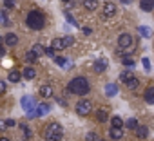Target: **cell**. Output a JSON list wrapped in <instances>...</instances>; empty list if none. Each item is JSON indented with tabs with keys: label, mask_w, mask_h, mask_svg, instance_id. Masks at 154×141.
Wrapping results in <instances>:
<instances>
[{
	"label": "cell",
	"mask_w": 154,
	"mask_h": 141,
	"mask_svg": "<svg viewBox=\"0 0 154 141\" xmlns=\"http://www.w3.org/2000/svg\"><path fill=\"white\" fill-rule=\"evenodd\" d=\"M67 91L72 92V94H76V96H84V94H87V92L91 91V85H89L87 78L76 76V78H72V80L67 83Z\"/></svg>",
	"instance_id": "6da1fadb"
},
{
	"label": "cell",
	"mask_w": 154,
	"mask_h": 141,
	"mask_svg": "<svg viewBox=\"0 0 154 141\" xmlns=\"http://www.w3.org/2000/svg\"><path fill=\"white\" fill-rule=\"evenodd\" d=\"M26 22H27V27H29V29L40 31V29H44V26H45V16H44V13H40L38 9H33V11H29Z\"/></svg>",
	"instance_id": "7a4b0ae2"
},
{
	"label": "cell",
	"mask_w": 154,
	"mask_h": 141,
	"mask_svg": "<svg viewBox=\"0 0 154 141\" xmlns=\"http://www.w3.org/2000/svg\"><path fill=\"white\" fill-rule=\"evenodd\" d=\"M44 137H45V141H62V137H63V128H62V125H60V123H51V125L45 128Z\"/></svg>",
	"instance_id": "3957f363"
},
{
	"label": "cell",
	"mask_w": 154,
	"mask_h": 141,
	"mask_svg": "<svg viewBox=\"0 0 154 141\" xmlns=\"http://www.w3.org/2000/svg\"><path fill=\"white\" fill-rule=\"evenodd\" d=\"M20 103H22V109L26 110V116H27V118H36V105H35L33 96H29V94L22 96Z\"/></svg>",
	"instance_id": "277c9868"
},
{
	"label": "cell",
	"mask_w": 154,
	"mask_h": 141,
	"mask_svg": "<svg viewBox=\"0 0 154 141\" xmlns=\"http://www.w3.org/2000/svg\"><path fill=\"white\" fill-rule=\"evenodd\" d=\"M76 112H78L80 116H89L93 112V103L89 100H82L76 103Z\"/></svg>",
	"instance_id": "5b68a950"
},
{
	"label": "cell",
	"mask_w": 154,
	"mask_h": 141,
	"mask_svg": "<svg viewBox=\"0 0 154 141\" xmlns=\"http://www.w3.org/2000/svg\"><path fill=\"white\" fill-rule=\"evenodd\" d=\"M132 44H134V40H132V36H131V34H127V33L120 34V38H118V47H120L122 51H123V49L132 47Z\"/></svg>",
	"instance_id": "8992f818"
},
{
	"label": "cell",
	"mask_w": 154,
	"mask_h": 141,
	"mask_svg": "<svg viewBox=\"0 0 154 141\" xmlns=\"http://www.w3.org/2000/svg\"><path fill=\"white\" fill-rule=\"evenodd\" d=\"M102 11H103V16H105V18H112V16L116 15V6L111 4V2H107V4L102 6Z\"/></svg>",
	"instance_id": "52a82bcc"
},
{
	"label": "cell",
	"mask_w": 154,
	"mask_h": 141,
	"mask_svg": "<svg viewBox=\"0 0 154 141\" xmlns=\"http://www.w3.org/2000/svg\"><path fill=\"white\" fill-rule=\"evenodd\" d=\"M4 44H6L8 47H15V45L18 44V36H17L15 33H8V34L4 36Z\"/></svg>",
	"instance_id": "ba28073f"
},
{
	"label": "cell",
	"mask_w": 154,
	"mask_h": 141,
	"mask_svg": "<svg viewBox=\"0 0 154 141\" xmlns=\"http://www.w3.org/2000/svg\"><path fill=\"white\" fill-rule=\"evenodd\" d=\"M109 136H111V139H122V137H123V130H122V127H111Z\"/></svg>",
	"instance_id": "9c48e42d"
},
{
	"label": "cell",
	"mask_w": 154,
	"mask_h": 141,
	"mask_svg": "<svg viewBox=\"0 0 154 141\" xmlns=\"http://www.w3.org/2000/svg\"><path fill=\"white\" fill-rule=\"evenodd\" d=\"M143 98H145V103H149V105H154V87H149V89H145V92H143Z\"/></svg>",
	"instance_id": "30bf717a"
},
{
	"label": "cell",
	"mask_w": 154,
	"mask_h": 141,
	"mask_svg": "<svg viewBox=\"0 0 154 141\" xmlns=\"http://www.w3.org/2000/svg\"><path fill=\"white\" fill-rule=\"evenodd\" d=\"M140 8H141L145 13L152 11V9H154V0H140Z\"/></svg>",
	"instance_id": "8fae6325"
},
{
	"label": "cell",
	"mask_w": 154,
	"mask_h": 141,
	"mask_svg": "<svg viewBox=\"0 0 154 141\" xmlns=\"http://www.w3.org/2000/svg\"><path fill=\"white\" fill-rule=\"evenodd\" d=\"M105 94H107L109 98L116 96V94H118V85H116V83H107V85H105Z\"/></svg>",
	"instance_id": "7c38bea8"
},
{
	"label": "cell",
	"mask_w": 154,
	"mask_h": 141,
	"mask_svg": "<svg viewBox=\"0 0 154 141\" xmlns=\"http://www.w3.org/2000/svg\"><path fill=\"white\" fill-rule=\"evenodd\" d=\"M105 69H107V60H105V58L94 62V73H103Z\"/></svg>",
	"instance_id": "4fadbf2b"
},
{
	"label": "cell",
	"mask_w": 154,
	"mask_h": 141,
	"mask_svg": "<svg viewBox=\"0 0 154 141\" xmlns=\"http://www.w3.org/2000/svg\"><path fill=\"white\" fill-rule=\"evenodd\" d=\"M22 76H24V74H20L18 70H9V74H8V82H11V83H18Z\"/></svg>",
	"instance_id": "5bb4252c"
},
{
	"label": "cell",
	"mask_w": 154,
	"mask_h": 141,
	"mask_svg": "<svg viewBox=\"0 0 154 141\" xmlns=\"http://www.w3.org/2000/svg\"><path fill=\"white\" fill-rule=\"evenodd\" d=\"M82 4L87 11H94L98 9V0H82Z\"/></svg>",
	"instance_id": "9a60e30c"
},
{
	"label": "cell",
	"mask_w": 154,
	"mask_h": 141,
	"mask_svg": "<svg viewBox=\"0 0 154 141\" xmlns=\"http://www.w3.org/2000/svg\"><path fill=\"white\" fill-rule=\"evenodd\" d=\"M47 112H49V105H47V103H42V105L36 107V118H42V116H45Z\"/></svg>",
	"instance_id": "2e32d148"
},
{
	"label": "cell",
	"mask_w": 154,
	"mask_h": 141,
	"mask_svg": "<svg viewBox=\"0 0 154 141\" xmlns=\"http://www.w3.org/2000/svg\"><path fill=\"white\" fill-rule=\"evenodd\" d=\"M107 118H109V112H107V109H98L96 110V119L98 121H107Z\"/></svg>",
	"instance_id": "e0dca14e"
},
{
	"label": "cell",
	"mask_w": 154,
	"mask_h": 141,
	"mask_svg": "<svg viewBox=\"0 0 154 141\" xmlns=\"http://www.w3.org/2000/svg\"><path fill=\"white\" fill-rule=\"evenodd\" d=\"M147 134H149V128H147L145 125H138V127H136V136H138L140 139L147 137Z\"/></svg>",
	"instance_id": "ac0fdd59"
},
{
	"label": "cell",
	"mask_w": 154,
	"mask_h": 141,
	"mask_svg": "<svg viewBox=\"0 0 154 141\" xmlns=\"http://www.w3.org/2000/svg\"><path fill=\"white\" fill-rule=\"evenodd\" d=\"M51 45H53L56 51H62V49H65V47H67V45H65V42H63V38H54Z\"/></svg>",
	"instance_id": "d6986e66"
},
{
	"label": "cell",
	"mask_w": 154,
	"mask_h": 141,
	"mask_svg": "<svg viewBox=\"0 0 154 141\" xmlns=\"http://www.w3.org/2000/svg\"><path fill=\"white\" fill-rule=\"evenodd\" d=\"M22 74H24V78H26V80H33V78L36 76V73H35V69H33V67H26Z\"/></svg>",
	"instance_id": "ffe728a7"
},
{
	"label": "cell",
	"mask_w": 154,
	"mask_h": 141,
	"mask_svg": "<svg viewBox=\"0 0 154 141\" xmlns=\"http://www.w3.org/2000/svg\"><path fill=\"white\" fill-rule=\"evenodd\" d=\"M40 94H42L44 98L53 96V87H51V85H42V87H40Z\"/></svg>",
	"instance_id": "44dd1931"
},
{
	"label": "cell",
	"mask_w": 154,
	"mask_h": 141,
	"mask_svg": "<svg viewBox=\"0 0 154 141\" xmlns=\"http://www.w3.org/2000/svg\"><path fill=\"white\" fill-rule=\"evenodd\" d=\"M0 20H2V26H11V22H9V18H8V8H4L2 11H0Z\"/></svg>",
	"instance_id": "7402d4cb"
},
{
	"label": "cell",
	"mask_w": 154,
	"mask_h": 141,
	"mask_svg": "<svg viewBox=\"0 0 154 141\" xmlns=\"http://www.w3.org/2000/svg\"><path fill=\"white\" fill-rule=\"evenodd\" d=\"M122 63H123L127 69H132V67H134V60H132L131 56H125V54L122 56Z\"/></svg>",
	"instance_id": "603a6c76"
},
{
	"label": "cell",
	"mask_w": 154,
	"mask_h": 141,
	"mask_svg": "<svg viewBox=\"0 0 154 141\" xmlns=\"http://www.w3.org/2000/svg\"><path fill=\"white\" fill-rule=\"evenodd\" d=\"M125 85H127L129 89H132V91H134V89H136V87L140 85V80H138L136 76H132L131 80H127V82H125Z\"/></svg>",
	"instance_id": "cb8c5ba5"
},
{
	"label": "cell",
	"mask_w": 154,
	"mask_h": 141,
	"mask_svg": "<svg viewBox=\"0 0 154 141\" xmlns=\"http://www.w3.org/2000/svg\"><path fill=\"white\" fill-rule=\"evenodd\" d=\"M36 58H38V54H36V52H35V51H33V49H31V51H27V52H26V60H27V62H29V63H33V62H36Z\"/></svg>",
	"instance_id": "d4e9b609"
},
{
	"label": "cell",
	"mask_w": 154,
	"mask_h": 141,
	"mask_svg": "<svg viewBox=\"0 0 154 141\" xmlns=\"http://www.w3.org/2000/svg\"><path fill=\"white\" fill-rule=\"evenodd\" d=\"M33 51H35V52H36L38 56H42V54H45V47H44L42 44H35V45H33Z\"/></svg>",
	"instance_id": "484cf974"
},
{
	"label": "cell",
	"mask_w": 154,
	"mask_h": 141,
	"mask_svg": "<svg viewBox=\"0 0 154 141\" xmlns=\"http://www.w3.org/2000/svg\"><path fill=\"white\" fill-rule=\"evenodd\" d=\"M85 141H102V137H100L96 132H87V136H85Z\"/></svg>",
	"instance_id": "4316f807"
},
{
	"label": "cell",
	"mask_w": 154,
	"mask_h": 141,
	"mask_svg": "<svg viewBox=\"0 0 154 141\" xmlns=\"http://www.w3.org/2000/svg\"><path fill=\"white\" fill-rule=\"evenodd\" d=\"M125 127H127V128H131V130H136L138 121H136L134 118H129V119H127V123H125Z\"/></svg>",
	"instance_id": "83f0119b"
},
{
	"label": "cell",
	"mask_w": 154,
	"mask_h": 141,
	"mask_svg": "<svg viewBox=\"0 0 154 141\" xmlns=\"http://www.w3.org/2000/svg\"><path fill=\"white\" fill-rule=\"evenodd\" d=\"M132 76H134V74L131 73V70H125V73H122V74H120V82H123V83H125V82H127V80H131Z\"/></svg>",
	"instance_id": "f1b7e54d"
},
{
	"label": "cell",
	"mask_w": 154,
	"mask_h": 141,
	"mask_svg": "<svg viewBox=\"0 0 154 141\" xmlns=\"http://www.w3.org/2000/svg\"><path fill=\"white\" fill-rule=\"evenodd\" d=\"M20 128H22V132H24V137H26V139H29V137L33 136V132H31V128H29L27 125H20Z\"/></svg>",
	"instance_id": "f546056e"
},
{
	"label": "cell",
	"mask_w": 154,
	"mask_h": 141,
	"mask_svg": "<svg viewBox=\"0 0 154 141\" xmlns=\"http://www.w3.org/2000/svg\"><path fill=\"white\" fill-rule=\"evenodd\" d=\"M0 125H2V128H9V127H15L17 121H15V119H6V121H2Z\"/></svg>",
	"instance_id": "4dcf8cb0"
},
{
	"label": "cell",
	"mask_w": 154,
	"mask_h": 141,
	"mask_svg": "<svg viewBox=\"0 0 154 141\" xmlns=\"http://www.w3.org/2000/svg\"><path fill=\"white\" fill-rule=\"evenodd\" d=\"M45 56H49V58H54L56 56V49L51 45V47H45Z\"/></svg>",
	"instance_id": "1f68e13d"
},
{
	"label": "cell",
	"mask_w": 154,
	"mask_h": 141,
	"mask_svg": "<svg viewBox=\"0 0 154 141\" xmlns=\"http://www.w3.org/2000/svg\"><path fill=\"white\" fill-rule=\"evenodd\" d=\"M111 123H112V127H123V121H122L120 116H114V118L111 119Z\"/></svg>",
	"instance_id": "d6a6232c"
},
{
	"label": "cell",
	"mask_w": 154,
	"mask_h": 141,
	"mask_svg": "<svg viewBox=\"0 0 154 141\" xmlns=\"http://www.w3.org/2000/svg\"><path fill=\"white\" fill-rule=\"evenodd\" d=\"M63 15H65V18H67V22H69L71 26H78V24H76V20H74V16H72V15H71L69 11H65Z\"/></svg>",
	"instance_id": "836d02e7"
},
{
	"label": "cell",
	"mask_w": 154,
	"mask_h": 141,
	"mask_svg": "<svg viewBox=\"0 0 154 141\" xmlns=\"http://www.w3.org/2000/svg\"><path fill=\"white\" fill-rule=\"evenodd\" d=\"M15 4H17V0H4V8H8V9L15 8Z\"/></svg>",
	"instance_id": "e575fe53"
},
{
	"label": "cell",
	"mask_w": 154,
	"mask_h": 141,
	"mask_svg": "<svg viewBox=\"0 0 154 141\" xmlns=\"http://www.w3.org/2000/svg\"><path fill=\"white\" fill-rule=\"evenodd\" d=\"M63 42H65L67 47H71V45L74 44V38H72V36H63Z\"/></svg>",
	"instance_id": "d590c367"
},
{
	"label": "cell",
	"mask_w": 154,
	"mask_h": 141,
	"mask_svg": "<svg viewBox=\"0 0 154 141\" xmlns=\"http://www.w3.org/2000/svg\"><path fill=\"white\" fill-rule=\"evenodd\" d=\"M138 31H140V34H143V36H149V34H150V31H149V27H143V26H141V27H140Z\"/></svg>",
	"instance_id": "8d00e7d4"
},
{
	"label": "cell",
	"mask_w": 154,
	"mask_h": 141,
	"mask_svg": "<svg viewBox=\"0 0 154 141\" xmlns=\"http://www.w3.org/2000/svg\"><path fill=\"white\" fill-rule=\"evenodd\" d=\"M141 63H143L145 70H149V69H150V62H149V58H143V60H141Z\"/></svg>",
	"instance_id": "74e56055"
},
{
	"label": "cell",
	"mask_w": 154,
	"mask_h": 141,
	"mask_svg": "<svg viewBox=\"0 0 154 141\" xmlns=\"http://www.w3.org/2000/svg\"><path fill=\"white\" fill-rule=\"evenodd\" d=\"M0 92H6V82H0Z\"/></svg>",
	"instance_id": "f35d334b"
},
{
	"label": "cell",
	"mask_w": 154,
	"mask_h": 141,
	"mask_svg": "<svg viewBox=\"0 0 154 141\" xmlns=\"http://www.w3.org/2000/svg\"><path fill=\"white\" fill-rule=\"evenodd\" d=\"M82 31H84V34H91V29H89V27H84Z\"/></svg>",
	"instance_id": "ab89813d"
},
{
	"label": "cell",
	"mask_w": 154,
	"mask_h": 141,
	"mask_svg": "<svg viewBox=\"0 0 154 141\" xmlns=\"http://www.w3.org/2000/svg\"><path fill=\"white\" fill-rule=\"evenodd\" d=\"M56 101H58V103H60V105H65V101H63V100H62V98H58V96H56Z\"/></svg>",
	"instance_id": "60d3db41"
},
{
	"label": "cell",
	"mask_w": 154,
	"mask_h": 141,
	"mask_svg": "<svg viewBox=\"0 0 154 141\" xmlns=\"http://www.w3.org/2000/svg\"><path fill=\"white\" fill-rule=\"evenodd\" d=\"M0 141H11L9 137H0Z\"/></svg>",
	"instance_id": "b9f144b4"
},
{
	"label": "cell",
	"mask_w": 154,
	"mask_h": 141,
	"mask_svg": "<svg viewBox=\"0 0 154 141\" xmlns=\"http://www.w3.org/2000/svg\"><path fill=\"white\" fill-rule=\"evenodd\" d=\"M122 2H123V4H131V2H132V0H122Z\"/></svg>",
	"instance_id": "7bdbcfd3"
},
{
	"label": "cell",
	"mask_w": 154,
	"mask_h": 141,
	"mask_svg": "<svg viewBox=\"0 0 154 141\" xmlns=\"http://www.w3.org/2000/svg\"><path fill=\"white\" fill-rule=\"evenodd\" d=\"M62 2H65V4H69V2H71V0H62Z\"/></svg>",
	"instance_id": "ee69618b"
}]
</instances>
